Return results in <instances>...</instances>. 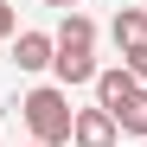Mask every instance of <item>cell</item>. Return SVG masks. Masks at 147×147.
<instances>
[{
    "label": "cell",
    "instance_id": "cell-1",
    "mask_svg": "<svg viewBox=\"0 0 147 147\" xmlns=\"http://www.w3.org/2000/svg\"><path fill=\"white\" fill-rule=\"evenodd\" d=\"M51 38H58V58H51L58 83H64V90H70V83H96V19H90V13H64V26H58Z\"/></svg>",
    "mask_w": 147,
    "mask_h": 147
},
{
    "label": "cell",
    "instance_id": "cell-2",
    "mask_svg": "<svg viewBox=\"0 0 147 147\" xmlns=\"http://www.w3.org/2000/svg\"><path fill=\"white\" fill-rule=\"evenodd\" d=\"M19 115H26V128H32V147H64L70 128H77V109H70V96L58 83L32 90L26 102H19Z\"/></svg>",
    "mask_w": 147,
    "mask_h": 147
},
{
    "label": "cell",
    "instance_id": "cell-3",
    "mask_svg": "<svg viewBox=\"0 0 147 147\" xmlns=\"http://www.w3.org/2000/svg\"><path fill=\"white\" fill-rule=\"evenodd\" d=\"M109 38H115L121 64H128L134 77L147 83V7H121V13L109 19Z\"/></svg>",
    "mask_w": 147,
    "mask_h": 147
},
{
    "label": "cell",
    "instance_id": "cell-4",
    "mask_svg": "<svg viewBox=\"0 0 147 147\" xmlns=\"http://www.w3.org/2000/svg\"><path fill=\"white\" fill-rule=\"evenodd\" d=\"M141 90H147V83L134 77L128 64H109V70H96V109H109V115H121V109H128Z\"/></svg>",
    "mask_w": 147,
    "mask_h": 147
},
{
    "label": "cell",
    "instance_id": "cell-5",
    "mask_svg": "<svg viewBox=\"0 0 147 147\" xmlns=\"http://www.w3.org/2000/svg\"><path fill=\"white\" fill-rule=\"evenodd\" d=\"M121 128L109 109H77V128H70V147H115Z\"/></svg>",
    "mask_w": 147,
    "mask_h": 147
},
{
    "label": "cell",
    "instance_id": "cell-6",
    "mask_svg": "<svg viewBox=\"0 0 147 147\" xmlns=\"http://www.w3.org/2000/svg\"><path fill=\"white\" fill-rule=\"evenodd\" d=\"M51 58H58V38H51V32H19V38H13V64H19V70H45Z\"/></svg>",
    "mask_w": 147,
    "mask_h": 147
},
{
    "label": "cell",
    "instance_id": "cell-7",
    "mask_svg": "<svg viewBox=\"0 0 147 147\" xmlns=\"http://www.w3.org/2000/svg\"><path fill=\"white\" fill-rule=\"evenodd\" d=\"M115 128H121V134H147V90H141L134 102H128V109L115 115Z\"/></svg>",
    "mask_w": 147,
    "mask_h": 147
},
{
    "label": "cell",
    "instance_id": "cell-8",
    "mask_svg": "<svg viewBox=\"0 0 147 147\" xmlns=\"http://www.w3.org/2000/svg\"><path fill=\"white\" fill-rule=\"evenodd\" d=\"M7 38H19V19H13V7H7V0H0V45H7Z\"/></svg>",
    "mask_w": 147,
    "mask_h": 147
},
{
    "label": "cell",
    "instance_id": "cell-9",
    "mask_svg": "<svg viewBox=\"0 0 147 147\" xmlns=\"http://www.w3.org/2000/svg\"><path fill=\"white\" fill-rule=\"evenodd\" d=\"M45 7H64V13H77V7H83V0H45Z\"/></svg>",
    "mask_w": 147,
    "mask_h": 147
}]
</instances>
